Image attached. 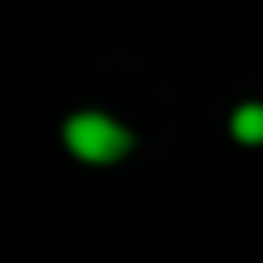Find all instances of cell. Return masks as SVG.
Returning <instances> with one entry per match:
<instances>
[{"label": "cell", "mask_w": 263, "mask_h": 263, "mask_svg": "<svg viewBox=\"0 0 263 263\" xmlns=\"http://www.w3.org/2000/svg\"><path fill=\"white\" fill-rule=\"evenodd\" d=\"M231 134L240 143H263V102H240L231 111Z\"/></svg>", "instance_id": "cell-2"}, {"label": "cell", "mask_w": 263, "mask_h": 263, "mask_svg": "<svg viewBox=\"0 0 263 263\" xmlns=\"http://www.w3.org/2000/svg\"><path fill=\"white\" fill-rule=\"evenodd\" d=\"M65 148L74 157L92 162V166H106V162H120L134 148V134L102 111H79V116L65 120Z\"/></svg>", "instance_id": "cell-1"}]
</instances>
